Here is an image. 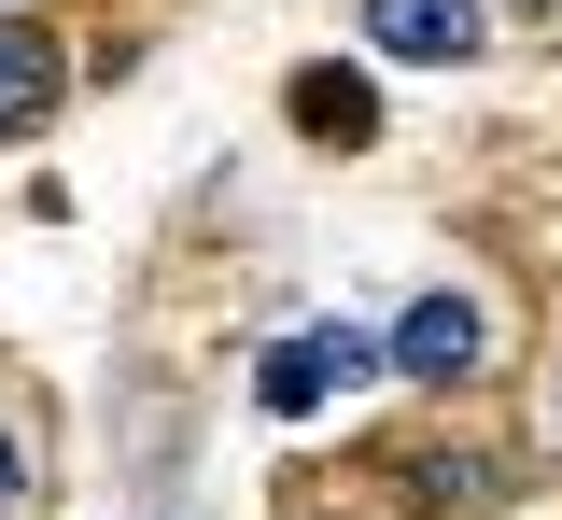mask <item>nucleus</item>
Here are the masks:
<instances>
[{
    "label": "nucleus",
    "instance_id": "f257e3e1",
    "mask_svg": "<svg viewBox=\"0 0 562 520\" xmlns=\"http://www.w3.org/2000/svg\"><path fill=\"white\" fill-rule=\"evenodd\" d=\"M380 366H408V380H464V366H479V309H464V296H422L408 324L380 338Z\"/></svg>",
    "mask_w": 562,
    "mask_h": 520
},
{
    "label": "nucleus",
    "instance_id": "f03ea898",
    "mask_svg": "<svg viewBox=\"0 0 562 520\" xmlns=\"http://www.w3.org/2000/svg\"><path fill=\"white\" fill-rule=\"evenodd\" d=\"M366 43L380 57H464L479 43V0H366Z\"/></svg>",
    "mask_w": 562,
    "mask_h": 520
},
{
    "label": "nucleus",
    "instance_id": "7ed1b4c3",
    "mask_svg": "<svg viewBox=\"0 0 562 520\" xmlns=\"http://www.w3.org/2000/svg\"><path fill=\"white\" fill-rule=\"evenodd\" d=\"M295 127H310V142H380V99H366V71H295Z\"/></svg>",
    "mask_w": 562,
    "mask_h": 520
},
{
    "label": "nucleus",
    "instance_id": "20e7f679",
    "mask_svg": "<svg viewBox=\"0 0 562 520\" xmlns=\"http://www.w3.org/2000/svg\"><path fill=\"white\" fill-rule=\"evenodd\" d=\"M43 113H57V43L0 29V127H43Z\"/></svg>",
    "mask_w": 562,
    "mask_h": 520
},
{
    "label": "nucleus",
    "instance_id": "39448f33",
    "mask_svg": "<svg viewBox=\"0 0 562 520\" xmlns=\"http://www.w3.org/2000/svg\"><path fill=\"white\" fill-rule=\"evenodd\" d=\"M254 408H281V422H310V408H324V338H281L268 366H254Z\"/></svg>",
    "mask_w": 562,
    "mask_h": 520
},
{
    "label": "nucleus",
    "instance_id": "423d86ee",
    "mask_svg": "<svg viewBox=\"0 0 562 520\" xmlns=\"http://www.w3.org/2000/svg\"><path fill=\"white\" fill-rule=\"evenodd\" d=\"M0 493H14V437H0Z\"/></svg>",
    "mask_w": 562,
    "mask_h": 520
}]
</instances>
